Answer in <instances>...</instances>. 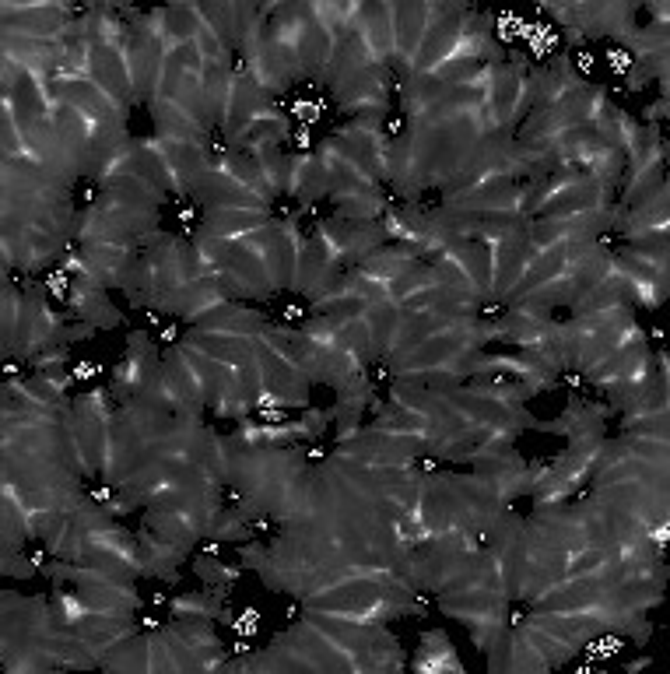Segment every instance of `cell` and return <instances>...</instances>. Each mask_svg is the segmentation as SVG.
<instances>
[{
    "label": "cell",
    "instance_id": "1",
    "mask_svg": "<svg viewBox=\"0 0 670 674\" xmlns=\"http://www.w3.org/2000/svg\"><path fill=\"white\" fill-rule=\"evenodd\" d=\"M158 373H162V352L155 345V334L151 330H130L123 359L113 366V376H109L106 387L113 390V401L123 404L141 394Z\"/></svg>",
    "mask_w": 670,
    "mask_h": 674
},
{
    "label": "cell",
    "instance_id": "2",
    "mask_svg": "<svg viewBox=\"0 0 670 674\" xmlns=\"http://www.w3.org/2000/svg\"><path fill=\"white\" fill-rule=\"evenodd\" d=\"M390 74L393 67H369V71L355 74L348 85L330 92V99H334V106L341 109L348 120L351 116H376V120H383L393 109Z\"/></svg>",
    "mask_w": 670,
    "mask_h": 674
},
{
    "label": "cell",
    "instance_id": "3",
    "mask_svg": "<svg viewBox=\"0 0 670 674\" xmlns=\"http://www.w3.org/2000/svg\"><path fill=\"white\" fill-rule=\"evenodd\" d=\"M67 316L81 323H95L99 330H116L127 323V313L113 306L109 288L99 285L92 271H81L71 278V299H67Z\"/></svg>",
    "mask_w": 670,
    "mask_h": 674
},
{
    "label": "cell",
    "instance_id": "4",
    "mask_svg": "<svg viewBox=\"0 0 670 674\" xmlns=\"http://www.w3.org/2000/svg\"><path fill=\"white\" fill-rule=\"evenodd\" d=\"M225 292L232 302H267L274 299L271 274H267L264 253H250L236 243V257L225 267Z\"/></svg>",
    "mask_w": 670,
    "mask_h": 674
},
{
    "label": "cell",
    "instance_id": "5",
    "mask_svg": "<svg viewBox=\"0 0 670 674\" xmlns=\"http://www.w3.org/2000/svg\"><path fill=\"white\" fill-rule=\"evenodd\" d=\"M464 15H467V4H450L446 15L432 25V32L425 36L421 50L414 53L411 67L404 71V78H414V74H432L442 60L450 57L453 46L460 43V32H464Z\"/></svg>",
    "mask_w": 670,
    "mask_h": 674
},
{
    "label": "cell",
    "instance_id": "6",
    "mask_svg": "<svg viewBox=\"0 0 670 674\" xmlns=\"http://www.w3.org/2000/svg\"><path fill=\"white\" fill-rule=\"evenodd\" d=\"M306 232H302L299 218H281V236L271 243V250L264 253L267 274H271L274 295L278 292H292L295 281V267H299V253L306 246Z\"/></svg>",
    "mask_w": 670,
    "mask_h": 674
},
{
    "label": "cell",
    "instance_id": "7",
    "mask_svg": "<svg viewBox=\"0 0 670 674\" xmlns=\"http://www.w3.org/2000/svg\"><path fill=\"white\" fill-rule=\"evenodd\" d=\"M137 545H141L144 555V576H155V580L169 583V587H179V566L190 562L193 552H186L183 545L162 538L151 524L141 520V531H137Z\"/></svg>",
    "mask_w": 670,
    "mask_h": 674
},
{
    "label": "cell",
    "instance_id": "8",
    "mask_svg": "<svg viewBox=\"0 0 670 674\" xmlns=\"http://www.w3.org/2000/svg\"><path fill=\"white\" fill-rule=\"evenodd\" d=\"M151 109V123H155V134L165 137L172 144H207L211 134L179 106L176 99H155L148 102Z\"/></svg>",
    "mask_w": 670,
    "mask_h": 674
},
{
    "label": "cell",
    "instance_id": "9",
    "mask_svg": "<svg viewBox=\"0 0 670 674\" xmlns=\"http://www.w3.org/2000/svg\"><path fill=\"white\" fill-rule=\"evenodd\" d=\"M407 667H414L418 674H432V671L464 674V664H460V657H457V646H453V639L446 629H425L421 632L418 653L407 657Z\"/></svg>",
    "mask_w": 670,
    "mask_h": 674
},
{
    "label": "cell",
    "instance_id": "10",
    "mask_svg": "<svg viewBox=\"0 0 670 674\" xmlns=\"http://www.w3.org/2000/svg\"><path fill=\"white\" fill-rule=\"evenodd\" d=\"M99 671H127V674H155V657H151V632L137 629L134 636L120 639L113 650L102 657Z\"/></svg>",
    "mask_w": 670,
    "mask_h": 674
},
{
    "label": "cell",
    "instance_id": "11",
    "mask_svg": "<svg viewBox=\"0 0 670 674\" xmlns=\"http://www.w3.org/2000/svg\"><path fill=\"white\" fill-rule=\"evenodd\" d=\"M330 267H341V264H334V260L327 257V250H323V246L316 243L313 236H309V239H306V246H302V253H299V267H295L292 292H295V295H302V299L309 302L313 288L320 285L323 274H327Z\"/></svg>",
    "mask_w": 670,
    "mask_h": 674
},
{
    "label": "cell",
    "instance_id": "12",
    "mask_svg": "<svg viewBox=\"0 0 670 674\" xmlns=\"http://www.w3.org/2000/svg\"><path fill=\"white\" fill-rule=\"evenodd\" d=\"M407 667V650L400 646V639L390 632V625H379L376 636L365 653V671H404Z\"/></svg>",
    "mask_w": 670,
    "mask_h": 674
},
{
    "label": "cell",
    "instance_id": "13",
    "mask_svg": "<svg viewBox=\"0 0 670 674\" xmlns=\"http://www.w3.org/2000/svg\"><path fill=\"white\" fill-rule=\"evenodd\" d=\"M618 418H621V432L635 429V425L642 422H653V418H670V387L667 383H656L646 397H639V401L621 411Z\"/></svg>",
    "mask_w": 670,
    "mask_h": 674
},
{
    "label": "cell",
    "instance_id": "14",
    "mask_svg": "<svg viewBox=\"0 0 670 674\" xmlns=\"http://www.w3.org/2000/svg\"><path fill=\"white\" fill-rule=\"evenodd\" d=\"M460 253H464L467 274H471V281L478 285V292L485 295V299H492V292H495V260H492V250H488L485 243H478V239H471V243H460Z\"/></svg>",
    "mask_w": 670,
    "mask_h": 674
},
{
    "label": "cell",
    "instance_id": "15",
    "mask_svg": "<svg viewBox=\"0 0 670 674\" xmlns=\"http://www.w3.org/2000/svg\"><path fill=\"white\" fill-rule=\"evenodd\" d=\"M221 604L225 601L211 597V590H186L169 601V618H214L218 622Z\"/></svg>",
    "mask_w": 670,
    "mask_h": 674
},
{
    "label": "cell",
    "instance_id": "16",
    "mask_svg": "<svg viewBox=\"0 0 670 674\" xmlns=\"http://www.w3.org/2000/svg\"><path fill=\"white\" fill-rule=\"evenodd\" d=\"M509 646H513V660H509V674H544L551 671L548 657L523 636L520 629H509Z\"/></svg>",
    "mask_w": 670,
    "mask_h": 674
},
{
    "label": "cell",
    "instance_id": "17",
    "mask_svg": "<svg viewBox=\"0 0 670 674\" xmlns=\"http://www.w3.org/2000/svg\"><path fill=\"white\" fill-rule=\"evenodd\" d=\"M435 281H439V278H435V267L428 264V260H418V264H411L390 285V299L393 302H407L411 295H418V292H425V288H432Z\"/></svg>",
    "mask_w": 670,
    "mask_h": 674
},
{
    "label": "cell",
    "instance_id": "18",
    "mask_svg": "<svg viewBox=\"0 0 670 674\" xmlns=\"http://www.w3.org/2000/svg\"><path fill=\"white\" fill-rule=\"evenodd\" d=\"M207 538H218L221 545H243V541H253V527L236 506H225V510L218 513V520H214Z\"/></svg>",
    "mask_w": 670,
    "mask_h": 674
},
{
    "label": "cell",
    "instance_id": "19",
    "mask_svg": "<svg viewBox=\"0 0 670 674\" xmlns=\"http://www.w3.org/2000/svg\"><path fill=\"white\" fill-rule=\"evenodd\" d=\"M22 306H25V288L18 281H4V292H0V320H4V348L15 341L18 334V320H22Z\"/></svg>",
    "mask_w": 670,
    "mask_h": 674
},
{
    "label": "cell",
    "instance_id": "20",
    "mask_svg": "<svg viewBox=\"0 0 670 674\" xmlns=\"http://www.w3.org/2000/svg\"><path fill=\"white\" fill-rule=\"evenodd\" d=\"M50 601H53V615H57L60 625H78L81 618L88 615V604L81 601L78 587H71V583H64V587H53L50 590Z\"/></svg>",
    "mask_w": 670,
    "mask_h": 674
},
{
    "label": "cell",
    "instance_id": "21",
    "mask_svg": "<svg viewBox=\"0 0 670 674\" xmlns=\"http://www.w3.org/2000/svg\"><path fill=\"white\" fill-rule=\"evenodd\" d=\"M667 281L670 278H656V274H639V278L628 281V299H632L635 309H656L663 299H667Z\"/></svg>",
    "mask_w": 670,
    "mask_h": 674
},
{
    "label": "cell",
    "instance_id": "22",
    "mask_svg": "<svg viewBox=\"0 0 670 674\" xmlns=\"http://www.w3.org/2000/svg\"><path fill=\"white\" fill-rule=\"evenodd\" d=\"M330 422H334V408L323 411V408H313V404H309V408L302 411V418L292 422V432L299 443H320L323 432L330 429Z\"/></svg>",
    "mask_w": 670,
    "mask_h": 674
},
{
    "label": "cell",
    "instance_id": "23",
    "mask_svg": "<svg viewBox=\"0 0 670 674\" xmlns=\"http://www.w3.org/2000/svg\"><path fill=\"white\" fill-rule=\"evenodd\" d=\"M0 573L8 576V580H36L39 566L32 562L29 548L25 552H0Z\"/></svg>",
    "mask_w": 670,
    "mask_h": 674
},
{
    "label": "cell",
    "instance_id": "24",
    "mask_svg": "<svg viewBox=\"0 0 670 674\" xmlns=\"http://www.w3.org/2000/svg\"><path fill=\"white\" fill-rule=\"evenodd\" d=\"M488 657V671L492 674H509V660H513V646H509V625L495 632V639L485 650Z\"/></svg>",
    "mask_w": 670,
    "mask_h": 674
},
{
    "label": "cell",
    "instance_id": "25",
    "mask_svg": "<svg viewBox=\"0 0 670 674\" xmlns=\"http://www.w3.org/2000/svg\"><path fill=\"white\" fill-rule=\"evenodd\" d=\"M71 366V348L60 345V348H46L39 352L36 359H29V373H39V369H67Z\"/></svg>",
    "mask_w": 670,
    "mask_h": 674
},
{
    "label": "cell",
    "instance_id": "26",
    "mask_svg": "<svg viewBox=\"0 0 670 674\" xmlns=\"http://www.w3.org/2000/svg\"><path fill=\"white\" fill-rule=\"evenodd\" d=\"M642 113H646V116H642L639 123H646V127H649V123L663 127V120H667V116H670V99H656L653 106H646V109H642Z\"/></svg>",
    "mask_w": 670,
    "mask_h": 674
},
{
    "label": "cell",
    "instance_id": "27",
    "mask_svg": "<svg viewBox=\"0 0 670 674\" xmlns=\"http://www.w3.org/2000/svg\"><path fill=\"white\" fill-rule=\"evenodd\" d=\"M607 64H611V71L618 74V78H625L628 67H632V57H628V50H621V46H611V50H607Z\"/></svg>",
    "mask_w": 670,
    "mask_h": 674
},
{
    "label": "cell",
    "instance_id": "28",
    "mask_svg": "<svg viewBox=\"0 0 670 674\" xmlns=\"http://www.w3.org/2000/svg\"><path fill=\"white\" fill-rule=\"evenodd\" d=\"M257 618H260V615H257V608H246L243 615H239L236 622H232V629H236V636H246V639H250L253 632H257Z\"/></svg>",
    "mask_w": 670,
    "mask_h": 674
},
{
    "label": "cell",
    "instance_id": "29",
    "mask_svg": "<svg viewBox=\"0 0 670 674\" xmlns=\"http://www.w3.org/2000/svg\"><path fill=\"white\" fill-rule=\"evenodd\" d=\"M179 337H183V330H179L176 323H165V327L155 334V341H158V345L169 348V345H179Z\"/></svg>",
    "mask_w": 670,
    "mask_h": 674
},
{
    "label": "cell",
    "instance_id": "30",
    "mask_svg": "<svg viewBox=\"0 0 670 674\" xmlns=\"http://www.w3.org/2000/svg\"><path fill=\"white\" fill-rule=\"evenodd\" d=\"M646 8H649V15H653V25H667V4H660V0H646Z\"/></svg>",
    "mask_w": 670,
    "mask_h": 674
},
{
    "label": "cell",
    "instance_id": "31",
    "mask_svg": "<svg viewBox=\"0 0 670 674\" xmlns=\"http://www.w3.org/2000/svg\"><path fill=\"white\" fill-rule=\"evenodd\" d=\"M74 380H95L99 376V366L95 362H78V369H71Z\"/></svg>",
    "mask_w": 670,
    "mask_h": 674
},
{
    "label": "cell",
    "instance_id": "32",
    "mask_svg": "<svg viewBox=\"0 0 670 674\" xmlns=\"http://www.w3.org/2000/svg\"><path fill=\"white\" fill-rule=\"evenodd\" d=\"M649 664H653L649 657H635V660H628V664H625V671H639V667H649Z\"/></svg>",
    "mask_w": 670,
    "mask_h": 674
}]
</instances>
